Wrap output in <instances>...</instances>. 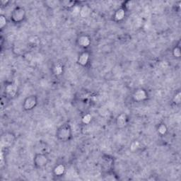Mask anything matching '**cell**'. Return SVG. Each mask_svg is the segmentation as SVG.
<instances>
[{
  "instance_id": "cell-3",
  "label": "cell",
  "mask_w": 181,
  "mask_h": 181,
  "mask_svg": "<svg viewBox=\"0 0 181 181\" xmlns=\"http://www.w3.org/2000/svg\"><path fill=\"white\" fill-rule=\"evenodd\" d=\"M49 158L46 153H36L33 159V163L36 168H42L48 165Z\"/></svg>"
},
{
  "instance_id": "cell-5",
  "label": "cell",
  "mask_w": 181,
  "mask_h": 181,
  "mask_svg": "<svg viewBox=\"0 0 181 181\" xmlns=\"http://www.w3.org/2000/svg\"><path fill=\"white\" fill-rule=\"evenodd\" d=\"M147 98V93L144 89L137 88L132 93V98L136 102H142Z\"/></svg>"
},
{
  "instance_id": "cell-6",
  "label": "cell",
  "mask_w": 181,
  "mask_h": 181,
  "mask_svg": "<svg viewBox=\"0 0 181 181\" xmlns=\"http://www.w3.org/2000/svg\"><path fill=\"white\" fill-rule=\"evenodd\" d=\"M77 43L79 47L82 48H87L91 44V39L87 36H81L77 39Z\"/></svg>"
},
{
  "instance_id": "cell-12",
  "label": "cell",
  "mask_w": 181,
  "mask_h": 181,
  "mask_svg": "<svg viewBox=\"0 0 181 181\" xmlns=\"http://www.w3.org/2000/svg\"><path fill=\"white\" fill-rule=\"evenodd\" d=\"M16 93V87L13 84L7 85L6 87V93L10 97H14Z\"/></svg>"
},
{
  "instance_id": "cell-15",
  "label": "cell",
  "mask_w": 181,
  "mask_h": 181,
  "mask_svg": "<svg viewBox=\"0 0 181 181\" xmlns=\"http://www.w3.org/2000/svg\"><path fill=\"white\" fill-rule=\"evenodd\" d=\"M157 132L160 135H162V136L165 135L168 132V127H166V125L164 123H161L158 125Z\"/></svg>"
},
{
  "instance_id": "cell-1",
  "label": "cell",
  "mask_w": 181,
  "mask_h": 181,
  "mask_svg": "<svg viewBox=\"0 0 181 181\" xmlns=\"http://www.w3.org/2000/svg\"><path fill=\"white\" fill-rule=\"evenodd\" d=\"M71 129L70 125L69 124L66 125H62L58 128L57 131L56 136L59 140L62 141V142H67L69 141L71 137Z\"/></svg>"
},
{
  "instance_id": "cell-13",
  "label": "cell",
  "mask_w": 181,
  "mask_h": 181,
  "mask_svg": "<svg viewBox=\"0 0 181 181\" xmlns=\"http://www.w3.org/2000/svg\"><path fill=\"white\" fill-rule=\"evenodd\" d=\"M53 72L55 76H60L63 73V67L61 64H54L53 68Z\"/></svg>"
},
{
  "instance_id": "cell-4",
  "label": "cell",
  "mask_w": 181,
  "mask_h": 181,
  "mask_svg": "<svg viewBox=\"0 0 181 181\" xmlns=\"http://www.w3.org/2000/svg\"><path fill=\"white\" fill-rule=\"evenodd\" d=\"M38 104V99L36 96H28L24 101L23 107L24 110H31L33 108H36V106Z\"/></svg>"
},
{
  "instance_id": "cell-18",
  "label": "cell",
  "mask_w": 181,
  "mask_h": 181,
  "mask_svg": "<svg viewBox=\"0 0 181 181\" xmlns=\"http://www.w3.org/2000/svg\"><path fill=\"white\" fill-rule=\"evenodd\" d=\"M90 11H91V9L89 8L87 5H86V6H83L81 7L80 11H79V14L83 17H86L89 14H90Z\"/></svg>"
},
{
  "instance_id": "cell-2",
  "label": "cell",
  "mask_w": 181,
  "mask_h": 181,
  "mask_svg": "<svg viewBox=\"0 0 181 181\" xmlns=\"http://www.w3.org/2000/svg\"><path fill=\"white\" fill-rule=\"evenodd\" d=\"M11 17L14 23H21L26 18V10L22 6H16L13 10Z\"/></svg>"
},
{
  "instance_id": "cell-10",
  "label": "cell",
  "mask_w": 181,
  "mask_h": 181,
  "mask_svg": "<svg viewBox=\"0 0 181 181\" xmlns=\"http://www.w3.org/2000/svg\"><path fill=\"white\" fill-rule=\"evenodd\" d=\"M127 123V118L125 114L122 113L116 118V124L119 127H124Z\"/></svg>"
},
{
  "instance_id": "cell-17",
  "label": "cell",
  "mask_w": 181,
  "mask_h": 181,
  "mask_svg": "<svg viewBox=\"0 0 181 181\" xmlns=\"http://www.w3.org/2000/svg\"><path fill=\"white\" fill-rule=\"evenodd\" d=\"M173 103L175 106H180L181 103V93L180 91H178L176 93L174 94L172 99Z\"/></svg>"
},
{
  "instance_id": "cell-9",
  "label": "cell",
  "mask_w": 181,
  "mask_h": 181,
  "mask_svg": "<svg viewBox=\"0 0 181 181\" xmlns=\"http://www.w3.org/2000/svg\"><path fill=\"white\" fill-rule=\"evenodd\" d=\"M14 141V136L11 134H6V135L3 136L2 138V145L6 146V147H8L12 144V143Z\"/></svg>"
},
{
  "instance_id": "cell-7",
  "label": "cell",
  "mask_w": 181,
  "mask_h": 181,
  "mask_svg": "<svg viewBox=\"0 0 181 181\" xmlns=\"http://www.w3.org/2000/svg\"><path fill=\"white\" fill-rule=\"evenodd\" d=\"M89 59H90V54L88 52H83L79 55L77 59V62L81 66H86L88 63Z\"/></svg>"
},
{
  "instance_id": "cell-19",
  "label": "cell",
  "mask_w": 181,
  "mask_h": 181,
  "mask_svg": "<svg viewBox=\"0 0 181 181\" xmlns=\"http://www.w3.org/2000/svg\"><path fill=\"white\" fill-rule=\"evenodd\" d=\"M91 121V115L89 114H86L82 118V122L84 124H88Z\"/></svg>"
},
{
  "instance_id": "cell-11",
  "label": "cell",
  "mask_w": 181,
  "mask_h": 181,
  "mask_svg": "<svg viewBox=\"0 0 181 181\" xmlns=\"http://www.w3.org/2000/svg\"><path fill=\"white\" fill-rule=\"evenodd\" d=\"M65 170L66 168L64 165L59 164L54 168L53 172L54 174L57 175V176H60V175H62L64 174V172H65Z\"/></svg>"
},
{
  "instance_id": "cell-8",
  "label": "cell",
  "mask_w": 181,
  "mask_h": 181,
  "mask_svg": "<svg viewBox=\"0 0 181 181\" xmlns=\"http://www.w3.org/2000/svg\"><path fill=\"white\" fill-rule=\"evenodd\" d=\"M125 13H126L125 9L123 8V7L122 8L118 9L113 14L114 20H115V21H117V22L123 21V20L125 19Z\"/></svg>"
},
{
  "instance_id": "cell-14",
  "label": "cell",
  "mask_w": 181,
  "mask_h": 181,
  "mask_svg": "<svg viewBox=\"0 0 181 181\" xmlns=\"http://www.w3.org/2000/svg\"><path fill=\"white\" fill-rule=\"evenodd\" d=\"M62 6L67 9H73L74 7L76 6V2L74 1H63L60 2Z\"/></svg>"
},
{
  "instance_id": "cell-20",
  "label": "cell",
  "mask_w": 181,
  "mask_h": 181,
  "mask_svg": "<svg viewBox=\"0 0 181 181\" xmlns=\"http://www.w3.org/2000/svg\"><path fill=\"white\" fill-rule=\"evenodd\" d=\"M0 21H1V27L4 26V25L6 24V18L4 16H1V18H0Z\"/></svg>"
},
{
  "instance_id": "cell-16",
  "label": "cell",
  "mask_w": 181,
  "mask_h": 181,
  "mask_svg": "<svg viewBox=\"0 0 181 181\" xmlns=\"http://www.w3.org/2000/svg\"><path fill=\"white\" fill-rule=\"evenodd\" d=\"M172 54L173 56L176 59H180L181 57V49H180V44L176 45L174 48H173V50H172Z\"/></svg>"
}]
</instances>
